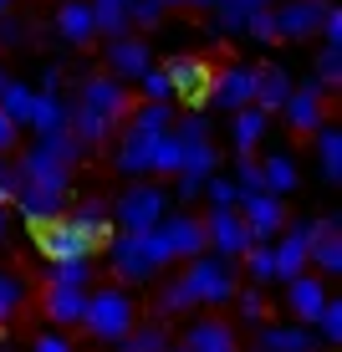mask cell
<instances>
[{
	"label": "cell",
	"instance_id": "obj_25",
	"mask_svg": "<svg viewBox=\"0 0 342 352\" xmlns=\"http://www.w3.org/2000/svg\"><path fill=\"white\" fill-rule=\"evenodd\" d=\"M52 31L62 36L67 46L97 41V36H92V16H87V0H62V6H56V16H52Z\"/></svg>",
	"mask_w": 342,
	"mask_h": 352
},
{
	"label": "cell",
	"instance_id": "obj_14",
	"mask_svg": "<svg viewBox=\"0 0 342 352\" xmlns=\"http://www.w3.org/2000/svg\"><path fill=\"white\" fill-rule=\"evenodd\" d=\"M307 265H317V276H342V214H317V235L307 245Z\"/></svg>",
	"mask_w": 342,
	"mask_h": 352
},
{
	"label": "cell",
	"instance_id": "obj_22",
	"mask_svg": "<svg viewBox=\"0 0 342 352\" xmlns=\"http://www.w3.org/2000/svg\"><path fill=\"white\" fill-rule=\"evenodd\" d=\"M291 92H297V82H291V72L281 67V62L255 67V107H261L266 118H271V113H281Z\"/></svg>",
	"mask_w": 342,
	"mask_h": 352
},
{
	"label": "cell",
	"instance_id": "obj_11",
	"mask_svg": "<svg viewBox=\"0 0 342 352\" xmlns=\"http://www.w3.org/2000/svg\"><path fill=\"white\" fill-rule=\"evenodd\" d=\"M327 6L332 0H276L271 21H276V41H312L317 26H322Z\"/></svg>",
	"mask_w": 342,
	"mask_h": 352
},
{
	"label": "cell",
	"instance_id": "obj_8",
	"mask_svg": "<svg viewBox=\"0 0 342 352\" xmlns=\"http://www.w3.org/2000/svg\"><path fill=\"white\" fill-rule=\"evenodd\" d=\"M36 245H41L46 265H62V261H92L97 235H87L82 225H72L67 214H62V220H52V225L36 230Z\"/></svg>",
	"mask_w": 342,
	"mask_h": 352
},
{
	"label": "cell",
	"instance_id": "obj_18",
	"mask_svg": "<svg viewBox=\"0 0 342 352\" xmlns=\"http://www.w3.org/2000/svg\"><path fill=\"white\" fill-rule=\"evenodd\" d=\"M184 352H240V332L220 317H194L184 327Z\"/></svg>",
	"mask_w": 342,
	"mask_h": 352
},
{
	"label": "cell",
	"instance_id": "obj_4",
	"mask_svg": "<svg viewBox=\"0 0 342 352\" xmlns=\"http://www.w3.org/2000/svg\"><path fill=\"white\" fill-rule=\"evenodd\" d=\"M107 271L118 276V286H149L164 265H158L153 245H149V230L143 235H128V230H113L107 235Z\"/></svg>",
	"mask_w": 342,
	"mask_h": 352
},
{
	"label": "cell",
	"instance_id": "obj_6",
	"mask_svg": "<svg viewBox=\"0 0 342 352\" xmlns=\"http://www.w3.org/2000/svg\"><path fill=\"white\" fill-rule=\"evenodd\" d=\"M72 107H82V113L103 118V123H113V128H123L128 113H133V97H128L123 82H113L107 72H92V77H82L77 102H72Z\"/></svg>",
	"mask_w": 342,
	"mask_h": 352
},
{
	"label": "cell",
	"instance_id": "obj_3",
	"mask_svg": "<svg viewBox=\"0 0 342 352\" xmlns=\"http://www.w3.org/2000/svg\"><path fill=\"white\" fill-rule=\"evenodd\" d=\"M107 204H113V230L143 235V230H153L169 214V189L153 184V179H133V184L118 194V199H107Z\"/></svg>",
	"mask_w": 342,
	"mask_h": 352
},
{
	"label": "cell",
	"instance_id": "obj_41",
	"mask_svg": "<svg viewBox=\"0 0 342 352\" xmlns=\"http://www.w3.org/2000/svg\"><path fill=\"white\" fill-rule=\"evenodd\" d=\"M200 194L210 199V210H235V204H240V189L230 184V174H210Z\"/></svg>",
	"mask_w": 342,
	"mask_h": 352
},
{
	"label": "cell",
	"instance_id": "obj_45",
	"mask_svg": "<svg viewBox=\"0 0 342 352\" xmlns=\"http://www.w3.org/2000/svg\"><path fill=\"white\" fill-rule=\"evenodd\" d=\"M158 21H164V6H158V0H128V26H158Z\"/></svg>",
	"mask_w": 342,
	"mask_h": 352
},
{
	"label": "cell",
	"instance_id": "obj_1",
	"mask_svg": "<svg viewBox=\"0 0 342 352\" xmlns=\"http://www.w3.org/2000/svg\"><path fill=\"white\" fill-rule=\"evenodd\" d=\"M138 327V301L123 286H92L87 291V307H82V332L103 347H118L123 337Z\"/></svg>",
	"mask_w": 342,
	"mask_h": 352
},
{
	"label": "cell",
	"instance_id": "obj_35",
	"mask_svg": "<svg viewBox=\"0 0 342 352\" xmlns=\"http://www.w3.org/2000/svg\"><path fill=\"white\" fill-rule=\"evenodd\" d=\"M31 102H36V87H31V82H16V77H10L6 87H0V113H6L16 128H26Z\"/></svg>",
	"mask_w": 342,
	"mask_h": 352
},
{
	"label": "cell",
	"instance_id": "obj_50",
	"mask_svg": "<svg viewBox=\"0 0 342 352\" xmlns=\"http://www.w3.org/2000/svg\"><path fill=\"white\" fill-rule=\"evenodd\" d=\"M16 189H21L16 164H10V159H0V204H6V210H10V199H16Z\"/></svg>",
	"mask_w": 342,
	"mask_h": 352
},
{
	"label": "cell",
	"instance_id": "obj_15",
	"mask_svg": "<svg viewBox=\"0 0 342 352\" xmlns=\"http://www.w3.org/2000/svg\"><path fill=\"white\" fill-rule=\"evenodd\" d=\"M281 118H286V128H291V133H317V128L327 123V92L317 87V82H301V87L286 97Z\"/></svg>",
	"mask_w": 342,
	"mask_h": 352
},
{
	"label": "cell",
	"instance_id": "obj_42",
	"mask_svg": "<svg viewBox=\"0 0 342 352\" xmlns=\"http://www.w3.org/2000/svg\"><path fill=\"white\" fill-rule=\"evenodd\" d=\"M179 159H184V143H179L174 133H164V138H158V148H153V174L174 179V174H179Z\"/></svg>",
	"mask_w": 342,
	"mask_h": 352
},
{
	"label": "cell",
	"instance_id": "obj_55",
	"mask_svg": "<svg viewBox=\"0 0 342 352\" xmlns=\"http://www.w3.org/2000/svg\"><path fill=\"white\" fill-rule=\"evenodd\" d=\"M255 6H261V10H271V6H276V0H255Z\"/></svg>",
	"mask_w": 342,
	"mask_h": 352
},
{
	"label": "cell",
	"instance_id": "obj_54",
	"mask_svg": "<svg viewBox=\"0 0 342 352\" xmlns=\"http://www.w3.org/2000/svg\"><path fill=\"white\" fill-rule=\"evenodd\" d=\"M6 230H10V210L0 204V240H6Z\"/></svg>",
	"mask_w": 342,
	"mask_h": 352
},
{
	"label": "cell",
	"instance_id": "obj_33",
	"mask_svg": "<svg viewBox=\"0 0 342 352\" xmlns=\"http://www.w3.org/2000/svg\"><path fill=\"white\" fill-rule=\"evenodd\" d=\"M169 347H174V342H169V327L164 322H138L113 352H169Z\"/></svg>",
	"mask_w": 342,
	"mask_h": 352
},
{
	"label": "cell",
	"instance_id": "obj_53",
	"mask_svg": "<svg viewBox=\"0 0 342 352\" xmlns=\"http://www.w3.org/2000/svg\"><path fill=\"white\" fill-rule=\"evenodd\" d=\"M164 10H210L215 0H158Z\"/></svg>",
	"mask_w": 342,
	"mask_h": 352
},
{
	"label": "cell",
	"instance_id": "obj_56",
	"mask_svg": "<svg viewBox=\"0 0 342 352\" xmlns=\"http://www.w3.org/2000/svg\"><path fill=\"white\" fill-rule=\"evenodd\" d=\"M6 82H10V72H0V87H6Z\"/></svg>",
	"mask_w": 342,
	"mask_h": 352
},
{
	"label": "cell",
	"instance_id": "obj_43",
	"mask_svg": "<svg viewBox=\"0 0 342 352\" xmlns=\"http://www.w3.org/2000/svg\"><path fill=\"white\" fill-rule=\"evenodd\" d=\"M138 97L143 102H174V92H169V77H164V67H149L138 77Z\"/></svg>",
	"mask_w": 342,
	"mask_h": 352
},
{
	"label": "cell",
	"instance_id": "obj_39",
	"mask_svg": "<svg viewBox=\"0 0 342 352\" xmlns=\"http://www.w3.org/2000/svg\"><path fill=\"white\" fill-rule=\"evenodd\" d=\"M317 87L322 92H332V87H342V46H322L317 52Z\"/></svg>",
	"mask_w": 342,
	"mask_h": 352
},
{
	"label": "cell",
	"instance_id": "obj_5",
	"mask_svg": "<svg viewBox=\"0 0 342 352\" xmlns=\"http://www.w3.org/2000/svg\"><path fill=\"white\" fill-rule=\"evenodd\" d=\"M149 240H153L158 265L204 256V225H200V214H184V210H179V214H164V220L149 230Z\"/></svg>",
	"mask_w": 342,
	"mask_h": 352
},
{
	"label": "cell",
	"instance_id": "obj_10",
	"mask_svg": "<svg viewBox=\"0 0 342 352\" xmlns=\"http://www.w3.org/2000/svg\"><path fill=\"white\" fill-rule=\"evenodd\" d=\"M200 225H204V250L220 256V261H240V256L255 245V240L246 235V225H240L235 210H210V214H200Z\"/></svg>",
	"mask_w": 342,
	"mask_h": 352
},
{
	"label": "cell",
	"instance_id": "obj_29",
	"mask_svg": "<svg viewBox=\"0 0 342 352\" xmlns=\"http://www.w3.org/2000/svg\"><path fill=\"white\" fill-rule=\"evenodd\" d=\"M26 301H31V281H26V276H16V271H0V332L21 322Z\"/></svg>",
	"mask_w": 342,
	"mask_h": 352
},
{
	"label": "cell",
	"instance_id": "obj_12",
	"mask_svg": "<svg viewBox=\"0 0 342 352\" xmlns=\"http://www.w3.org/2000/svg\"><path fill=\"white\" fill-rule=\"evenodd\" d=\"M164 77H169V92H174L179 102H189V113H200L204 87H210V62H204V56H169Z\"/></svg>",
	"mask_w": 342,
	"mask_h": 352
},
{
	"label": "cell",
	"instance_id": "obj_20",
	"mask_svg": "<svg viewBox=\"0 0 342 352\" xmlns=\"http://www.w3.org/2000/svg\"><path fill=\"white\" fill-rule=\"evenodd\" d=\"M82 307H87V291H72V286H46L41 291V317L52 322V332L82 327Z\"/></svg>",
	"mask_w": 342,
	"mask_h": 352
},
{
	"label": "cell",
	"instance_id": "obj_27",
	"mask_svg": "<svg viewBox=\"0 0 342 352\" xmlns=\"http://www.w3.org/2000/svg\"><path fill=\"white\" fill-rule=\"evenodd\" d=\"M67 220L82 225L87 235H97V245H107V235H113V204L97 194V199H82V204H67Z\"/></svg>",
	"mask_w": 342,
	"mask_h": 352
},
{
	"label": "cell",
	"instance_id": "obj_58",
	"mask_svg": "<svg viewBox=\"0 0 342 352\" xmlns=\"http://www.w3.org/2000/svg\"><path fill=\"white\" fill-rule=\"evenodd\" d=\"M169 352H184V347H169Z\"/></svg>",
	"mask_w": 342,
	"mask_h": 352
},
{
	"label": "cell",
	"instance_id": "obj_48",
	"mask_svg": "<svg viewBox=\"0 0 342 352\" xmlns=\"http://www.w3.org/2000/svg\"><path fill=\"white\" fill-rule=\"evenodd\" d=\"M0 46H31V21H0Z\"/></svg>",
	"mask_w": 342,
	"mask_h": 352
},
{
	"label": "cell",
	"instance_id": "obj_7",
	"mask_svg": "<svg viewBox=\"0 0 342 352\" xmlns=\"http://www.w3.org/2000/svg\"><path fill=\"white\" fill-rule=\"evenodd\" d=\"M204 102H215L220 113H240V107H255V67H250V62L210 67V87H204Z\"/></svg>",
	"mask_w": 342,
	"mask_h": 352
},
{
	"label": "cell",
	"instance_id": "obj_36",
	"mask_svg": "<svg viewBox=\"0 0 342 352\" xmlns=\"http://www.w3.org/2000/svg\"><path fill=\"white\" fill-rule=\"evenodd\" d=\"M210 10H215V36H220V31H246V21L261 6H255V0H215Z\"/></svg>",
	"mask_w": 342,
	"mask_h": 352
},
{
	"label": "cell",
	"instance_id": "obj_13",
	"mask_svg": "<svg viewBox=\"0 0 342 352\" xmlns=\"http://www.w3.org/2000/svg\"><path fill=\"white\" fill-rule=\"evenodd\" d=\"M10 204H16V214H21L31 230H41V225H52V220H62V214H67L72 194H62V189H41V184H21Z\"/></svg>",
	"mask_w": 342,
	"mask_h": 352
},
{
	"label": "cell",
	"instance_id": "obj_40",
	"mask_svg": "<svg viewBox=\"0 0 342 352\" xmlns=\"http://www.w3.org/2000/svg\"><path fill=\"white\" fill-rule=\"evenodd\" d=\"M312 332H317V342H322V347H342V301H327L322 317L312 322Z\"/></svg>",
	"mask_w": 342,
	"mask_h": 352
},
{
	"label": "cell",
	"instance_id": "obj_47",
	"mask_svg": "<svg viewBox=\"0 0 342 352\" xmlns=\"http://www.w3.org/2000/svg\"><path fill=\"white\" fill-rule=\"evenodd\" d=\"M317 36H322V46H342V10H337V0L327 6V16H322V26H317Z\"/></svg>",
	"mask_w": 342,
	"mask_h": 352
},
{
	"label": "cell",
	"instance_id": "obj_38",
	"mask_svg": "<svg viewBox=\"0 0 342 352\" xmlns=\"http://www.w3.org/2000/svg\"><path fill=\"white\" fill-rule=\"evenodd\" d=\"M230 307H235V311H240V322H250V327H261L266 317H271V307H266V291H255V286H240Z\"/></svg>",
	"mask_w": 342,
	"mask_h": 352
},
{
	"label": "cell",
	"instance_id": "obj_24",
	"mask_svg": "<svg viewBox=\"0 0 342 352\" xmlns=\"http://www.w3.org/2000/svg\"><path fill=\"white\" fill-rule=\"evenodd\" d=\"M297 184H301V168L291 153H266L261 159V194L286 199V194H297Z\"/></svg>",
	"mask_w": 342,
	"mask_h": 352
},
{
	"label": "cell",
	"instance_id": "obj_9",
	"mask_svg": "<svg viewBox=\"0 0 342 352\" xmlns=\"http://www.w3.org/2000/svg\"><path fill=\"white\" fill-rule=\"evenodd\" d=\"M235 214H240V225H246V235L255 245H271L286 230V199H271V194H240Z\"/></svg>",
	"mask_w": 342,
	"mask_h": 352
},
{
	"label": "cell",
	"instance_id": "obj_34",
	"mask_svg": "<svg viewBox=\"0 0 342 352\" xmlns=\"http://www.w3.org/2000/svg\"><path fill=\"white\" fill-rule=\"evenodd\" d=\"M235 271L246 276V281L255 291H266V286H276V265H271V245H250L246 256L235 261Z\"/></svg>",
	"mask_w": 342,
	"mask_h": 352
},
{
	"label": "cell",
	"instance_id": "obj_16",
	"mask_svg": "<svg viewBox=\"0 0 342 352\" xmlns=\"http://www.w3.org/2000/svg\"><path fill=\"white\" fill-rule=\"evenodd\" d=\"M153 67V52H149V41H138V36H123V41H107V77L113 82H138L143 72Z\"/></svg>",
	"mask_w": 342,
	"mask_h": 352
},
{
	"label": "cell",
	"instance_id": "obj_19",
	"mask_svg": "<svg viewBox=\"0 0 342 352\" xmlns=\"http://www.w3.org/2000/svg\"><path fill=\"white\" fill-rule=\"evenodd\" d=\"M327 281L322 276H297V281L286 286V311L297 317V327H312L317 317H322V307H327Z\"/></svg>",
	"mask_w": 342,
	"mask_h": 352
},
{
	"label": "cell",
	"instance_id": "obj_57",
	"mask_svg": "<svg viewBox=\"0 0 342 352\" xmlns=\"http://www.w3.org/2000/svg\"><path fill=\"white\" fill-rule=\"evenodd\" d=\"M6 10H10V0H0V16H6Z\"/></svg>",
	"mask_w": 342,
	"mask_h": 352
},
{
	"label": "cell",
	"instance_id": "obj_51",
	"mask_svg": "<svg viewBox=\"0 0 342 352\" xmlns=\"http://www.w3.org/2000/svg\"><path fill=\"white\" fill-rule=\"evenodd\" d=\"M16 143H21V128L0 113V159H10V153H16Z\"/></svg>",
	"mask_w": 342,
	"mask_h": 352
},
{
	"label": "cell",
	"instance_id": "obj_37",
	"mask_svg": "<svg viewBox=\"0 0 342 352\" xmlns=\"http://www.w3.org/2000/svg\"><path fill=\"white\" fill-rule=\"evenodd\" d=\"M174 133L179 143H215V128H210V113H174Z\"/></svg>",
	"mask_w": 342,
	"mask_h": 352
},
{
	"label": "cell",
	"instance_id": "obj_32",
	"mask_svg": "<svg viewBox=\"0 0 342 352\" xmlns=\"http://www.w3.org/2000/svg\"><path fill=\"white\" fill-rule=\"evenodd\" d=\"M97 265L92 261H62V265H41V281L46 286H72V291H92Z\"/></svg>",
	"mask_w": 342,
	"mask_h": 352
},
{
	"label": "cell",
	"instance_id": "obj_31",
	"mask_svg": "<svg viewBox=\"0 0 342 352\" xmlns=\"http://www.w3.org/2000/svg\"><path fill=\"white\" fill-rule=\"evenodd\" d=\"M133 133H149V138H164L169 128H174V102H138V113H128Z\"/></svg>",
	"mask_w": 342,
	"mask_h": 352
},
{
	"label": "cell",
	"instance_id": "obj_49",
	"mask_svg": "<svg viewBox=\"0 0 342 352\" xmlns=\"http://www.w3.org/2000/svg\"><path fill=\"white\" fill-rule=\"evenodd\" d=\"M31 352H77V342H72L67 332H41L31 342Z\"/></svg>",
	"mask_w": 342,
	"mask_h": 352
},
{
	"label": "cell",
	"instance_id": "obj_17",
	"mask_svg": "<svg viewBox=\"0 0 342 352\" xmlns=\"http://www.w3.org/2000/svg\"><path fill=\"white\" fill-rule=\"evenodd\" d=\"M153 148H158V138L123 128V133H118V148H113V168L128 174V179H149L153 174Z\"/></svg>",
	"mask_w": 342,
	"mask_h": 352
},
{
	"label": "cell",
	"instance_id": "obj_28",
	"mask_svg": "<svg viewBox=\"0 0 342 352\" xmlns=\"http://www.w3.org/2000/svg\"><path fill=\"white\" fill-rule=\"evenodd\" d=\"M67 133L77 138V148H82V153H92V148H107V143L118 138V128H113V123H103V118L82 113V107H72V118H67Z\"/></svg>",
	"mask_w": 342,
	"mask_h": 352
},
{
	"label": "cell",
	"instance_id": "obj_2",
	"mask_svg": "<svg viewBox=\"0 0 342 352\" xmlns=\"http://www.w3.org/2000/svg\"><path fill=\"white\" fill-rule=\"evenodd\" d=\"M174 281L189 296V307L200 311V307H230L235 291H240V271H235V261H220V256L204 250V256L184 261V271H179Z\"/></svg>",
	"mask_w": 342,
	"mask_h": 352
},
{
	"label": "cell",
	"instance_id": "obj_46",
	"mask_svg": "<svg viewBox=\"0 0 342 352\" xmlns=\"http://www.w3.org/2000/svg\"><path fill=\"white\" fill-rule=\"evenodd\" d=\"M246 36H250V41H261V46H271V41H276V21H271V10H255V16L246 21Z\"/></svg>",
	"mask_w": 342,
	"mask_h": 352
},
{
	"label": "cell",
	"instance_id": "obj_30",
	"mask_svg": "<svg viewBox=\"0 0 342 352\" xmlns=\"http://www.w3.org/2000/svg\"><path fill=\"white\" fill-rule=\"evenodd\" d=\"M312 138H317V168H322V179L327 184H342V133L332 123H322Z\"/></svg>",
	"mask_w": 342,
	"mask_h": 352
},
{
	"label": "cell",
	"instance_id": "obj_26",
	"mask_svg": "<svg viewBox=\"0 0 342 352\" xmlns=\"http://www.w3.org/2000/svg\"><path fill=\"white\" fill-rule=\"evenodd\" d=\"M87 16H92V36H103V41H123V36H133L128 0H87Z\"/></svg>",
	"mask_w": 342,
	"mask_h": 352
},
{
	"label": "cell",
	"instance_id": "obj_21",
	"mask_svg": "<svg viewBox=\"0 0 342 352\" xmlns=\"http://www.w3.org/2000/svg\"><path fill=\"white\" fill-rule=\"evenodd\" d=\"M266 133H271V118L261 113V107H240V113H230V143H235V159H255L266 143Z\"/></svg>",
	"mask_w": 342,
	"mask_h": 352
},
{
	"label": "cell",
	"instance_id": "obj_44",
	"mask_svg": "<svg viewBox=\"0 0 342 352\" xmlns=\"http://www.w3.org/2000/svg\"><path fill=\"white\" fill-rule=\"evenodd\" d=\"M230 184H235L240 194H261V159H235Z\"/></svg>",
	"mask_w": 342,
	"mask_h": 352
},
{
	"label": "cell",
	"instance_id": "obj_23",
	"mask_svg": "<svg viewBox=\"0 0 342 352\" xmlns=\"http://www.w3.org/2000/svg\"><path fill=\"white\" fill-rule=\"evenodd\" d=\"M67 118H72V102L62 92H36L26 128L36 133V138H52V133H67Z\"/></svg>",
	"mask_w": 342,
	"mask_h": 352
},
{
	"label": "cell",
	"instance_id": "obj_52",
	"mask_svg": "<svg viewBox=\"0 0 342 352\" xmlns=\"http://www.w3.org/2000/svg\"><path fill=\"white\" fill-rule=\"evenodd\" d=\"M36 92H62V67H41V87Z\"/></svg>",
	"mask_w": 342,
	"mask_h": 352
}]
</instances>
